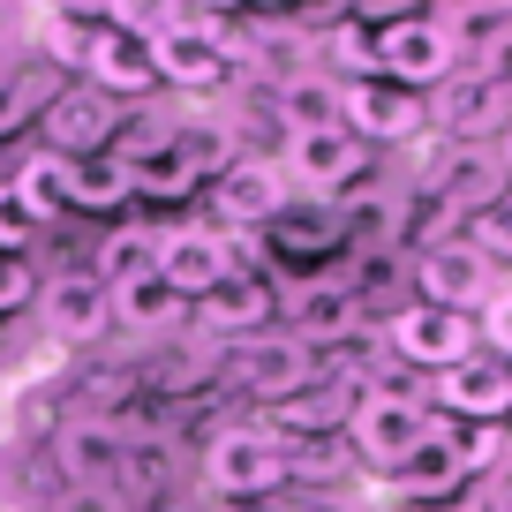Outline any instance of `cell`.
Instances as JSON below:
<instances>
[{
  "label": "cell",
  "mask_w": 512,
  "mask_h": 512,
  "mask_svg": "<svg viewBox=\"0 0 512 512\" xmlns=\"http://www.w3.org/2000/svg\"><path fill=\"white\" fill-rule=\"evenodd\" d=\"M324 61H332V83L347 91V83H369L377 76V31H362L354 16H324Z\"/></svg>",
  "instance_id": "cell-29"
},
{
  "label": "cell",
  "mask_w": 512,
  "mask_h": 512,
  "mask_svg": "<svg viewBox=\"0 0 512 512\" xmlns=\"http://www.w3.org/2000/svg\"><path fill=\"white\" fill-rule=\"evenodd\" d=\"M279 317H287V339H347L354 317H362V302H354L347 279H302V287L279 302Z\"/></svg>",
  "instance_id": "cell-20"
},
{
  "label": "cell",
  "mask_w": 512,
  "mask_h": 512,
  "mask_svg": "<svg viewBox=\"0 0 512 512\" xmlns=\"http://www.w3.org/2000/svg\"><path fill=\"white\" fill-rule=\"evenodd\" d=\"M369 400V369H317L302 392H287L279 407H264V430L272 437H332V430H354V407Z\"/></svg>",
  "instance_id": "cell-5"
},
{
  "label": "cell",
  "mask_w": 512,
  "mask_h": 512,
  "mask_svg": "<svg viewBox=\"0 0 512 512\" xmlns=\"http://www.w3.org/2000/svg\"><path fill=\"white\" fill-rule=\"evenodd\" d=\"M339 83L332 76H287L279 83V121H287V136H302V128H339Z\"/></svg>",
  "instance_id": "cell-27"
},
{
  "label": "cell",
  "mask_w": 512,
  "mask_h": 512,
  "mask_svg": "<svg viewBox=\"0 0 512 512\" xmlns=\"http://www.w3.org/2000/svg\"><path fill=\"white\" fill-rule=\"evenodd\" d=\"M279 317V294L272 279H256V272H226V287L211 294V302H196V324H204L211 339H256V332H272Z\"/></svg>",
  "instance_id": "cell-19"
},
{
  "label": "cell",
  "mask_w": 512,
  "mask_h": 512,
  "mask_svg": "<svg viewBox=\"0 0 512 512\" xmlns=\"http://www.w3.org/2000/svg\"><path fill=\"white\" fill-rule=\"evenodd\" d=\"M128 460V430L106 415H76L53 430V467L68 475V490H113Z\"/></svg>",
  "instance_id": "cell-11"
},
{
  "label": "cell",
  "mask_w": 512,
  "mask_h": 512,
  "mask_svg": "<svg viewBox=\"0 0 512 512\" xmlns=\"http://www.w3.org/2000/svg\"><path fill=\"white\" fill-rule=\"evenodd\" d=\"M31 294H38L31 264H23V256H0V317H8V309H23Z\"/></svg>",
  "instance_id": "cell-37"
},
{
  "label": "cell",
  "mask_w": 512,
  "mask_h": 512,
  "mask_svg": "<svg viewBox=\"0 0 512 512\" xmlns=\"http://www.w3.org/2000/svg\"><path fill=\"white\" fill-rule=\"evenodd\" d=\"M279 204H287V174H279L272 159H241V166H226V174L211 181V211L226 219V241L264 234V226L279 219Z\"/></svg>",
  "instance_id": "cell-14"
},
{
  "label": "cell",
  "mask_w": 512,
  "mask_h": 512,
  "mask_svg": "<svg viewBox=\"0 0 512 512\" xmlns=\"http://www.w3.org/2000/svg\"><path fill=\"white\" fill-rule=\"evenodd\" d=\"M475 76H482V83H490V91H497V98H512V23H505V31H497V38H490V46H482V61H475Z\"/></svg>",
  "instance_id": "cell-36"
},
{
  "label": "cell",
  "mask_w": 512,
  "mask_h": 512,
  "mask_svg": "<svg viewBox=\"0 0 512 512\" xmlns=\"http://www.w3.org/2000/svg\"><path fill=\"white\" fill-rule=\"evenodd\" d=\"M38 106H53L46 76H38V68H23V61H0V136L31 128V113H38Z\"/></svg>",
  "instance_id": "cell-31"
},
{
  "label": "cell",
  "mask_w": 512,
  "mask_h": 512,
  "mask_svg": "<svg viewBox=\"0 0 512 512\" xmlns=\"http://www.w3.org/2000/svg\"><path fill=\"white\" fill-rule=\"evenodd\" d=\"M309 512H354V505H309Z\"/></svg>",
  "instance_id": "cell-41"
},
{
  "label": "cell",
  "mask_w": 512,
  "mask_h": 512,
  "mask_svg": "<svg viewBox=\"0 0 512 512\" xmlns=\"http://www.w3.org/2000/svg\"><path fill=\"white\" fill-rule=\"evenodd\" d=\"M83 83H91V91H106V98H144L151 83H159V68H151V46H144V38L121 31V23L106 16V31H98V46H91Z\"/></svg>",
  "instance_id": "cell-21"
},
{
  "label": "cell",
  "mask_w": 512,
  "mask_h": 512,
  "mask_svg": "<svg viewBox=\"0 0 512 512\" xmlns=\"http://www.w3.org/2000/svg\"><path fill=\"white\" fill-rule=\"evenodd\" d=\"M497 166H505V174H512V121H505V159H497Z\"/></svg>",
  "instance_id": "cell-40"
},
{
  "label": "cell",
  "mask_w": 512,
  "mask_h": 512,
  "mask_svg": "<svg viewBox=\"0 0 512 512\" xmlns=\"http://www.w3.org/2000/svg\"><path fill=\"white\" fill-rule=\"evenodd\" d=\"M339 121L362 136V144H407V136H422V121H430V106H422L415 91H400V83H347V98H339Z\"/></svg>",
  "instance_id": "cell-15"
},
{
  "label": "cell",
  "mask_w": 512,
  "mask_h": 512,
  "mask_svg": "<svg viewBox=\"0 0 512 512\" xmlns=\"http://www.w3.org/2000/svg\"><path fill=\"white\" fill-rule=\"evenodd\" d=\"M264 241H272L279 256H332L339 241H347V211L324 204V196H287L279 219L264 226Z\"/></svg>",
  "instance_id": "cell-22"
},
{
  "label": "cell",
  "mask_w": 512,
  "mask_h": 512,
  "mask_svg": "<svg viewBox=\"0 0 512 512\" xmlns=\"http://www.w3.org/2000/svg\"><path fill=\"white\" fill-rule=\"evenodd\" d=\"M430 400H437V415L460 422V430H497V422L512 415V369L490 362V354H475V362L430 377Z\"/></svg>",
  "instance_id": "cell-10"
},
{
  "label": "cell",
  "mask_w": 512,
  "mask_h": 512,
  "mask_svg": "<svg viewBox=\"0 0 512 512\" xmlns=\"http://www.w3.org/2000/svg\"><path fill=\"white\" fill-rule=\"evenodd\" d=\"M279 159H287V181H294V189H302V196H324V204H332V196H354V189L369 181V144L354 136L347 121L287 136V151H279Z\"/></svg>",
  "instance_id": "cell-6"
},
{
  "label": "cell",
  "mask_w": 512,
  "mask_h": 512,
  "mask_svg": "<svg viewBox=\"0 0 512 512\" xmlns=\"http://www.w3.org/2000/svg\"><path fill=\"white\" fill-rule=\"evenodd\" d=\"M8 189H16L23 204L38 211V219H53V211H68V159H61V151H46V144H38L31 159H23L16 174H8Z\"/></svg>",
  "instance_id": "cell-30"
},
{
  "label": "cell",
  "mask_w": 512,
  "mask_h": 512,
  "mask_svg": "<svg viewBox=\"0 0 512 512\" xmlns=\"http://www.w3.org/2000/svg\"><path fill=\"white\" fill-rule=\"evenodd\" d=\"M0 38H8V8H0Z\"/></svg>",
  "instance_id": "cell-42"
},
{
  "label": "cell",
  "mask_w": 512,
  "mask_h": 512,
  "mask_svg": "<svg viewBox=\"0 0 512 512\" xmlns=\"http://www.w3.org/2000/svg\"><path fill=\"white\" fill-rule=\"evenodd\" d=\"M31 31H38V53H46L53 68L83 76V68H91L98 31H106V8H38V16H31Z\"/></svg>",
  "instance_id": "cell-23"
},
{
  "label": "cell",
  "mask_w": 512,
  "mask_h": 512,
  "mask_svg": "<svg viewBox=\"0 0 512 512\" xmlns=\"http://www.w3.org/2000/svg\"><path fill=\"white\" fill-rule=\"evenodd\" d=\"M422 430H430V407L422 400H384V392H369V400L354 407L347 437H354V460H369L377 475H392V467L422 445Z\"/></svg>",
  "instance_id": "cell-13"
},
{
  "label": "cell",
  "mask_w": 512,
  "mask_h": 512,
  "mask_svg": "<svg viewBox=\"0 0 512 512\" xmlns=\"http://www.w3.org/2000/svg\"><path fill=\"white\" fill-rule=\"evenodd\" d=\"M467 241H475L490 264H512V189L497 196L490 211H475V219H467Z\"/></svg>",
  "instance_id": "cell-33"
},
{
  "label": "cell",
  "mask_w": 512,
  "mask_h": 512,
  "mask_svg": "<svg viewBox=\"0 0 512 512\" xmlns=\"http://www.w3.org/2000/svg\"><path fill=\"white\" fill-rule=\"evenodd\" d=\"M460 68V46L437 16H400L377 31V76L400 83V91H430V83H452Z\"/></svg>",
  "instance_id": "cell-7"
},
{
  "label": "cell",
  "mask_w": 512,
  "mask_h": 512,
  "mask_svg": "<svg viewBox=\"0 0 512 512\" xmlns=\"http://www.w3.org/2000/svg\"><path fill=\"white\" fill-rule=\"evenodd\" d=\"M482 512H512V460L490 467V482H482Z\"/></svg>",
  "instance_id": "cell-39"
},
{
  "label": "cell",
  "mask_w": 512,
  "mask_h": 512,
  "mask_svg": "<svg viewBox=\"0 0 512 512\" xmlns=\"http://www.w3.org/2000/svg\"><path fill=\"white\" fill-rule=\"evenodd\" d=\"M287 475H294V445L272 437L264 422H226L204 445V482L219 497H272L287 490Z\"/></svg>",
  "instance_id": "cell-1"
},
{
  "label": "cell",
  "mask_w": 512,
  "mask_h": 512,
  "mask_svg": "<svg viewBox=\"0 0 512 512\" xmlns=\"http://www.w3.org/2000/svg\"><path fill=\"white\" fill-rule=\"evenodd\" d=\"M234 384L249 392V400H264V407H279L287 392H302L309 377H317V354L302 347V339H287V332H256V339H241L234 347Z\"/></svg>",
  "instance_id": "cell-12"
},
{
  "label": "cell",
  "mask_w": 512,
  "mask_h": 512,
  "mask_svg": "<svg viewBox=\"0 0 512 512\" xmlns=\"http://www.w3.org/2000/svg\"><path fill=\"white\" fill-rule=\"evenodd\" d=\"M121 204H128L121 151H83V159H68V211H121Z\"/></svg>",
  "instance_id": "cell-26"
},
{
  "label": "cell",
  "mask_w": 512,
  "mask_h": 512,
  "mask_svg": "<svg viewBox=\"0 0 512 512\" xmlns=\"http://www.w3.org/2000/svg\"><path fill=\"white\" fill-rule=\"evenodd\" d=\"M38 226H46V219H38V211L23 204L8 181H0V256H23V249L38 241Z\"/></svg>",
  "instance_id": "cell-34"
},
{
  "label": "cell",
  "mask_w": 512,
  "mask_h": 512,
  "mask_svg": "<svg viewBox=\"0 0 512 512\" xmlns=\"http://www.w3.org/2000/svg\"><path fill=\"white\" fill-rule=\"evenodd\" d=\"M106 324H113V294L98 287L91 272H53L46 279V339H61V347H91Z\"/></svg>",
  "instance_id": "cell-18"
},
{
  "label": "cell",
  "mask_w": 512,
  "mask_h": 512,
  "mask_svg": "<svg viewBox=\"0 0 512 512\" xmlns=\"http://www.w3.org/2000/svg\"><path fill=\"white\" fill-rule=\"evenodd\" d=\"M181 317H189V302H181V294L166 287L159 272H144V279H128V287H113V324H121V332H144V339H166V332H181Z\"/></svg>",
  "instance_id": "cell-24"
},
{
  "label": "cell",
  "mask_w": 512,
  "mask_h": 512,
  "mask_svg": "<svg viewBox=\"0 0 512 512\" xmlns=\"http://www.w3.org/2000/svg\"><path fill=\"white\" fill-rule=\"evenodd\" d=\"M467 475H475V460H467V430H460V422H445V415H430L422 445L407 452L384 482L400 490L407 512H437V505H452V497L467 490Z\"/></svg>",
  "instance_id": "cell-2"
},
{
  "label": "cell",
  "mask_w": 512,
  "mask_h": 512,
  "mask_svg": "<svg viewBox=\"0 0 512 512\" xmlns=\"http://www.w3.org/2000/svg\"><path fill=\"white\" fill-rule=\"evenodd\" d=\"M384 339H392V354H400L407 369H430V377H445V369H460V362L482 354L475 317H452V309H430V302H407L400 317L384 324Z\"/></svg>",
  "instance_id": "cell-8"
},
{
  "label": "cell",
  "mask_w": 512,
  "mask_h": 512,
  "mask_svg": "<svg viewBox=\"0 0 512 512\" xmlns=\"http://www.w3.org/2000/svg\"><path fill=\"white\" fill-rule=\"evenodd\" d=\"M226 272H234V241H226L219 226H166L159 234V279L189 309L211 302V294L226 287Z\"/></svg>",
  "instance_id": "cell-9"
},
{
  "label": "cell",
  "mask_w": 512,
  "mask_h": 512,
  "mask_svg": "<svg viewBox=\"0 0 512 512\" xmlns=\"http://www.w3.org/2000/svg\"><path fill=\"white\" fill-rule=\"evenodd\" d=\"M512 113V98H497L482 76H467V83H452L445 98H437V121L452 128V136H490L497 121Z\"/></svg>",
  "instance_id": "cell-28"
},
{
  "label": "cell",
  "mask_w": 512,
  "mask_h": 512,
  "mask_svg": "<svg viewBox=\"0 0 512 512\" xmlns=\"http://www.w3.org/2000/svg\"><path fill=\"white\" fill-rule=\"evenodd\" d=\"M113 121H121V98L91 91V83H76V91H61L46 106V151H61V159H83V151H113Z\"/></svg>",
  "instance_id": "cell-16"
},
{
  "label": "cell",
  "mask_w": 512,
  "mask_h": 512,
  "mask_svg": "<svg viewBox=\"0 0 512 512\" xmlns=\"http://www.w3.org/2000/svg\"><path fill=\"white\" fill-rule=\"evenodd\" d=\"M121 166H128V196H151V204H181V196L196 189L189 159L174 151V136L166 128H136V136H121Z\"/></svg>",
  "instance_id": "cell-17"
},
{
  "label": "cell",
  "mask_w": 512,
  "mask_h": 512,
  "mask_svg": "<svg viewBox=\"0 0 512 512\" xmlns=\"http://www.w3.org/2000/svg\"><path fill=\"white\" fill-rule=\"evenodd\" d=\"M475 332H482V354H490V362H505V369H512V287H505V294H490V302H482Z\"/></svg>",
  "instance_id": "cell-35"
},
{
  "label": "cell",
  "mask_w": 512,
  "mask_h": 512,
  "mask_svg": "<svg viewBox=\"0 0 512 512\" xmlns=\"http://www.w3.org/2000/svg\"><path fill=\"white\" fill-rule=\"evenodd\" d=\"M166 136H174V151L189 159V174H196V181H204V174L219 181L226 166H241V151L226 144V128H196V121H189V128H166Z\"/></svg>",
  "instance_id": "cell-32"
},
{
  "label": "cell",
  "mask_w": 512,
  "mask_h": 512,
  "mask_svg": "<svg viewBox=\"0 0 512 512\" xmlns=\"http://www.w3.org/2000/svg\"><path fill=\"white\" fill-rule=\"evenodd\" d=\"M144 272H159V226H113V234L98 241L91 279L113 294V287H128V279H144Z\"/></svg>",
  "instance_id": "cell-25"
},
{
  "label": "cell",
  "mask_w": 512,
  "mask_h": 512,
  "mask_svg": "<svg viewBox=\"0 0 512 512\" xmlns=\"http://www.w3.org/2000/svg\"><path fill=\"white\" fill-rule=\"evenodd\" d=\"M144 46H151L159 83H174V91H219L226 68H234V38L219 31V16H189V8Z\"/></svg>",
  "instance_id": "cell-3"
},
{
  "label": "cell",
  "mask_w": 512,
  "mask_h": 512,
  "mask_svg": "<svg viewBox=\"0 0 512 512\" xmlns=\"http://www.w3.org/2000/svg\"><path fill=\"white\" fill-rule=\"evenodd\" d=\"M392 512H407V505H392Z\"/></svg>",
  "instance_id": "cell-43"
},
{
  "label": "cell",
  "mask_w": 512,
  "mask_h": 512,
  "mask_svg": "<svg viewBox=\"0 0 512 512\" xmlns=\"http://www.w3.org/2000/svg\"><path fill=\"white\" fill-rule=\"evenodd\" d=\"M497 264L475 249L467 234H452V241H422L415 249V294L430 309H452V317H482V302L497 294Z\"/></svg>",
  "instance_id": "cell-4"
},
{
  "label": "cell",
  "mask_w": 512,
  "mask_h": 512,
  "mask_svg": "<svg viewBox=\"0 0 512 512\" xmlns=\"http://www.w3.org/2000/svg\"><path fill=\"white\" fill-rule=\"evenodd\" d=\"M61 512H136V505H128L121 490H68Z\"/></svg>",
  "instance_id": "cell-38"
}]
</instances>
